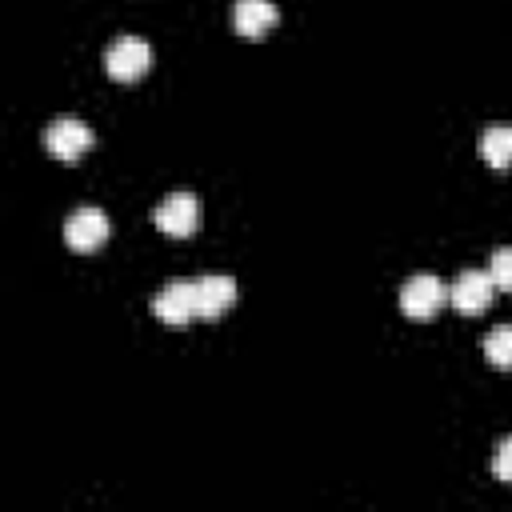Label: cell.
<instances>
[{
  "label": "cell",
  "mask_w": 512,
  "mask_h": 512,
  "mask_svg": "<svg viewBox=\"0 0 512 512\" xmlns=\"http://www.w3.org/2000/svg\"><path fill=\"white\" fill-rule=\"evenodd\" d=\"M148 64H152V48H148V40H140V36H120V40H112L108 52H104V72H108L112 80H120V84L140 80V76L148 72Z\"/></svg>",
  "instance_id": "obj_1"
},
{
  "label": "cell",
  "mask_w": 512,
  "mask_h": 512,
  "mask_svg": "<svg viewBox=\"0 0 512 512\" xmlns=\"http://www.w3.org/2000/svg\"><path fill=\"white\" fill-rule=\"evenodd\" d=\"M152 316L168 328H184L192 324L200 312H196V280H172L164 284L156 296H152Z\"/></svg>",
  "instance_id": "obj_2"
},
{
  "label": "cell",
  "mask_w": 512,
  "mask_h": 512,
  "mask_svg": "<svg viewBox=\"0 0 512 512\" xmlns=\"http://www.w3.org/2000/svg\"><path fill=\"white\" fill-rule=\"evenodd\" d=\"M152 224H156L164 236L184 240V236H192V232L200 228V200H196L192 192H172V196H164V200L156 204Z\"/></svg>",
  "instance_id": "obj_3"
},
{
  "label": "cell",
  "mask_w": 512,
  "mask_h": 512,
  "mask_svg": "<svg viewBox=\"0 0 512 512\" xmlns=\"http://www.w3.org/2000/svg\"><path fill=\"white\" fill-rule=\"evenodd\" d=\"M444 300H448V288H444L432 272L408 276L404 288H400V312H404L408 320H428V316H436V312L444 308Z\"/></svg>",
  "instance_id": "obj_4"
},
{
  "label": "cell",
  "mask_w": 512,
  "mask_h": 512,
  "mask_svg": "<svg viewBox=\"0 0 512 512\" xmlns=\"http://www.w3.org/2000/svg\"><path fill=\"white\" fill-rule=\"evenodd\" d=\"M44 148L64 164H76V156H84L92 148V128L76 116H56L44 128Z\"/></svg>",
  "instance_id": "obj_5"
},
{
  "label": "cell",
  "mask_w": 512,
  "mask_h": 512,
  "mask_svg": "<svg viewBox=\"0 0 512 512\" xmlns=\"http://www.w3.org/2000/svg\"><path fill=\"white\" fill-rule=\"evenodd\" d=\"M492 292H496L492 276L480 272V268H468V272H460V276L452 280V288H448V304H452L460 316H480V312L492 304Z\"/></svg>",
  "instance_id": "obj_6"
},
{
  "label": "cell",
  "mask_w": 512,
  "mask_h": 512,
  "mask_svg": "<svg viewBox=\"0 0 512 512\" xmlns=\"http://www.w3.org/2000/svg\"><path fill=\"white\" fill-rule=\"evenodd\" d=\"M64 240L68 248L76 252H96L104 240H108V216L100 208H76L68 220H64Z\"/></svg>",
  "instance_id": "obj_7"
},
{
  "label": "cell",
  "mask_w": 512,
  "mask_h": 512,
  "mask_svg": "<svg viewBox=\"0 0 512 512\" xmlns=\"http://www.w3.org/2000/svg\"><path fill=\"white\" fill-rule=\"evenodd\" d=\"M276 20H280V8L272 0H236L232 4V24H236V32L244 40L268 36L276 28Z\"/></svg>",
  "instance_id": "obj_8"
},
{
  "label": "cell",
  "mask_w": 512,
  "mask_h": 512,
  "mask_svg": "<svg viewBox=\"0 0 512 512\" xmlns=\"http://www.w3.org/2000/svg\"><path fill=\"white\" fill-rule=\"evenodd\" d=\"M236 304V280L232 276H200L196 280V312L200 320H216Z\"/></svg>",
  "instance_id": "obj_9"
},
{
  "label": "cell",
  "mask_w": 512,
  "mask_h": 512,
  "mask_svg": "<svg viewBox=\"0 0 512 512\" xmlns=\"http://www.w3.org/2000/svg\"><path fill=\"white\" fill-rule=\"evenodd\" d=\"M480 160L488 168H512V124H488L480 132Z\"/></svg>",
  "instance_id": "obj_10"
},
{
  "label": "cell",
  "mask_w": 512,
  "mask_h": 512,
  "mask_svg": "<svg viewBox=\"0 0 512 512\" xmlns=\"http://www.w3.org/2000/svg\"><path fill=\"white\" fill-rule=\"evenodd\" d=\"M484 360L492 368H512V324H500L484 336Z\"/></svg>",
  "instance_id": "obj_11"
},
{
  "label": "cell",
  "mask_w": 512,
  "mask_h": 512,
  "mask_svg": "<svg viewBox=\"0 0 512 512\" xmlns=\"http://www.w3.org/2000/svg\"><path fill=\"white\" fill-rule=\"evenodd\" d=\"M488 276H492V284H496V288L512 292V248H496V252H492Z\"/></svg>",
  "instance_id": "obj_12"
},
{
  "label": "cell",
  "mask_w": 512,
  "mask_h": 512,
  "mask_svg": "<svg viewBox=\"0 0 512 512\" xmlns=\"http://www.w3.org/2000/svg\"><path fill=\"white\" fill-rule=\"evenodd\" d=\"M492 472H496V480L512 484V436H504V440L496 444V456H492Z\"/></svg>",
  "instance_id": "obj_13"
}]
</instances>
